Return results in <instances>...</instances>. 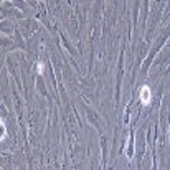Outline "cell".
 <instances>
[{
  "label": "cell",
  "instance_id": "6da1fadb",
  "mask_svg": "<svg viewBox=\"0 0 170 170\" xmlns=\"http://www.w3.org/2000/svg\"><path fill=\"white\" fill-rule=\"evenodd\" d=\"M147 92H149V89H147V88H142V99H144V101H147Z\"/></svg>",
  "mask_w": 170,
  "mask_h": 170
}]
</instances>
